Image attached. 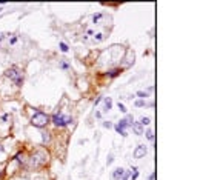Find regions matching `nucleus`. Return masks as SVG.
<instances>
[{
	"label": "nucleus",
	"instance_id": "1",
	"mask_svg": "<svg viewBox=\"0 0 200 180\" xmlns=\"http://www.w3.org/2000/svg\"><path fill=\"white\" fill-rule=\"evenodd\" d=\"M48 120H50V117L46 116L45 113H36L31 118V123L34 126H39V128H43L45 125L48 123Z\"/></svg>",
	"mask_w": 200,
	"mask_h": 180
},
{
	"label": "nucleus",
	"instance_id": "2",
	"mask_svg": "<svg viewBox=\"0 0 200 180\" xmlns=\"http://www.w3.org/2000/svg\"><path fill=\"white\" fill-rule=\"evenodd\" d=\"M5 75L11 80H14L17 85H22V82H23V74H22V71H18L17 68H9V69L5 72Z\"/></svg>",
	"mask_w": 200,
	"mask_h": 180
},
{
	"label": "nucleus",
	"instance_id": "3",
	"mask_svg": "<svg viewBox=\"0 0 200 180\" xmlns=\"http://www.w3.org/2000/svg\"><path fill=\"white\" fill-rule=\"evenodd\" d=\"M52 122H54V125H57V126H65L68 123H71L73 118H71L69 116L62 114V113H55L54 116H52Z\"/></svg>",
	"mask_w": 200,
	"mask_h": 180
},
{
	"label": "nucleus",
	"instance_id": "4",
	"mask_svg": "<svg viewBox=\"0 0 200 180\" xmlns=\"http://www.w3.org/2000/svg\"><path fill=\"white\" fill-rule=\"evenodd\" d=\"M48 160V154L45 151H37L36 154L31 157V165L32 166H39V165H43Z\"/></svg>",
	"mask_w": 200,
	"mask_h": 180
},
{
	"label": "nucleus",
	"instance_id": "5",
	"mask_svg": "<svg viewBox=\"0 0 200 180\" xmlns=\"http://www.w3.org/2000/svg\"><path fill=\"white\" fill-rule=\"evenodd\" d=\"M128 125H129V123H128V120H126V118H125V120H120L119 123L116 125V131L119 132L120 136H123V137H125V136H126V131H125V128H126Z\"/></svg>",
	"mask_w": 200,
	"mask_h": 180
},
{
	"label": "nucleus",
	"instance_id": "6",
	"mask_svg": "<svg viewBox=\"0 0 200 180\" xmlns=\"http://www.w3.org/2000/svg\"><path fill=\"white\" fill-rule=\"evenodd\" d=\"M146 151H148V149H146V146H143V145H140V146H137L134 149V157L135 159H140V157H143L146 154Z\"/></svg>",
	"mask_w": 200,
	"mask_h": 180
},
{
	"label": "nucleus",
	"instance_id": "7",
	"mask_svg": "<svg viewBox=\"0 0 200 180\" xmlns=\"http://www.w3.org/2000/svg\"><path fill=\"white\" fill-rule=\"evenodd\" d=\"M123 174H125V169L117 168V169H114V172H112V179H114V180H120L123 177Z\"/></svg>",
	"mask_w": 200,
	"mask_h": 180
},
{
	"label": "nucleus",
	"instance_id": "8",
	"mask_svg": "<svg viewBox=\"0 0 200 180\" xmlns=\"http://www.w3.org/2000/svg\"><path fill=\"white\" fill-rule=\"evenodd\" d=\"M103 102H105V111H109V109L112 108V100H111V97H105Z\"/></svg>",
	"mask_w": 200,
	"mask_h": 180
},
{
	"label": "nucleus",
	"instance_id": "9",
	"mask_svg": "<svg viewBox=\"0 0 200 180\" xmlns=\"http://www.w3.org/2000/svg\"><path fill=\"white\" fill-rule=\"evenodd\" d=\"M133 129L135 131V134H143V126L140 123H133Z\"/></svg>",
	"mask_w": 200,
	"mask_h": 180
},
{
	"label": "nucleus",
	"instance_id": "10",
	"mask_svg": "<svg viewBox=\"0 0 200 180\" xmlns=\"http://www.w3.org/2000/svg\"><path fill=\"white\" fill-rule=\"evenodd\" d=\"M102 19H103V14H96V16L92 17V22L96 25H102Z\"/></svg>",
	"mask_w": 200,
	"mask_h": 180
},
{
	"label": "nucleus",
	"instance_id": "11",
	"mask_svg": "<svg viewBox=\"0 0 200 180\" xmlns=\"http://www.w3.org/2000/svg\"><path fill=\"white\" fill-rule=\"evenodd\" d=\"M119 74H120V69H112V71H109V77H117Z\"/></svg>",
	"mask_w": 200,
	"mask_h": 180
},
{
	"label": "nucleus",
	"instance_id": "12",
	"mask_svg": "<svg viewBox=\"0 0 200 180\" xmlns=\"http://www.w3.org/2000/svg\"><path fill=\"white\" fill-rule=\"evenodd\" d=\"M146 137H148V140H154V132H152V129L146 131Z\"/></svg>",
	"mask_w": 200,
	"mask_h": 180
},
{
	"label": "nucleus",
	"instance_id": "13",
	"mask_svg": "<svg viewBox=\"0 0 200 180\" xmlns=\"http://www.w3.org/2000/svg\"><path fill=\"white\" fill-rule=\"evenodd\" d=\"M96 36H97V37H94V42H102V40L105 39V37H103V34H102V32H100V34H96Z\"/></svg>",
	"mask_w": 200,
	"mask_h": 180
},
{
	"label": "nucleus",
	"instance_id": "14",
	"mask_svg": "<svg viewBox=\"0 0 200 180\" xmlns=\"http://www.w3.org/2000/svg\"><path fill=\"white\" fill-rule=\"evenodd\" d=\"M135 106H139V108H142V106H146V102H145V100H137V102H135Z\"/></svg>",
	"mask_w": 200,
	"mask_h": 180
},
{
	"label": "nucleus",
	"instance_id": "15",
	"mask_svg": "<svg viewBox=\"0 0 200 180\" xmlns=\"http://www.w3.org/2000/svg\"><path fill=\"white\" fill-rule=\"evenodd\" d=\"M149 122H151V120H149L148 117H143L142 120H140V125H142V126H143V125H149Z\"/></svg>",
	"mask_w": 200,
	"mask_h": 180
},
{
	"label": "nucleus",
	"instance_id": "16",
	"mask_svg": "<svg viewBox=\"0 0 200 180\" xmlns=\"http://www.w3.org/2000/svg\"><path fill=\"white\" fill-rule=\"evenodd\" d=\"M133 171H134V172H133V175H131V179H133V180H135V179H137V175H139V172H137V168L134 166V168H133Z\"/></svg>",
	"mask_w": 200,
	"mask_h": 180
},
{
	"label": "nucleus",
	"instance_id": "17",
	"mask_svg": "<svg viewBox=\"0 0 200 180\" xmlns=\"http://www.w3.org/2000/svg\"><path fill=\"white\" fill-rule=\"evenodd\" d=\"M60 49H62L63 52H68V45H66V43H63V42H62V43H60Z\"/></svg>",
	"mask_w": 200,
	"mask_h": 180
},
{
	"label": "nucleus",
	"instance_id": "18",
	"mask_svg": "<svg viewBox=\"0 0 200 180\" xmlns=\"http://www.w3.org/2000/svg\"><path fill=\"white\" fill-rule=\"evenodd\" d=\"M117 106H119V109L122 111V113H126V108H125V105H123V103L119 102V105H117Z\"/></svg>",
	"mask_w": 200,
	"mask_h": 180
},
{
	"label": "nucleus",
	"instance_id": "19",
	"mask_svg": "<svg viewBox=\"0 0 200 180\" xmlns=\"http://www.w3.org/2000/svg\"><path fill=\"white\" fill-rule=\"evenodd\" d=\"M137 95H139V97H142V99L148 97V94H146V93H143V91H139V93H137Z\"/></svg>",
	"mask_w": 200,
	"mask_h": 180
},
{
	"label": "nucleus",
	"instance_id": "20",
	"mask_svg": "<svg viewBox=\"0 0 200 180\" xmlns=\"http://www.w3.org/2000/svg\"><path fill=\"white\" fill-rule=\"evenodd\" d=\"M103 126H105V128H111L112 123H111V122H103Z\"/></svg>",
	"mask_w": 200,
	"mask_h": 180
},
{
	"label": "nucleus",
	"instance_id": "21",
	"mask_svg": "<svg viewBox=\"0 0 200 180\" xmlns=\"http://www.w3.org/2000/svg\"><path fill=\"white\" fill-rule=\"evenodd\" d=\"M50 140V136H48V132H43V142H48Z\"/></svg>",
	"mask_w": 200,
	"mask_h": 180
},
{
	"label": "nucleus",
	"instance_id": "22",
	"mask_svg": "<svg viewBox=\"0 0 200 180\" xmlns=\"http://www.w3.org/2000/svg\"><path fill=\"white\" fill-rule=\"evenodd\" d=\"M68 66H69V65H68V63H65V62H62V63H60V68H63V69H66Z\"/></svg>",
	"mask_w": 200,
	"mask_h": 180
},
{
	"label": "nucleus",
	"instance_id": "23",
	"mask_svg": "<svg viewBox=\"0 0 200 180\" xmlns=\"http://www.w3.org/2000/svg\"><path fill=\"white\" fill-rule=\"evenodd\" d=\"M109 163H112V156L108 157V165H109Z\"/></svg>",
	"mask_w": 200,
	"mask_h": 180
},
{
	"label": "nucleus",
	"instance_id": "24",
	"mask_svg": "<svg viewBox=\"0 0 200 180\" xmlns=\"http://www.w3.org/2000/svg\"><path fill=\"white\" fill-rule=\"evenodd\" d=\"M0 152H3V148H2V145H0Z\"/></svg>",
	"mask_w": 200,
	"mask_h": 180
},
{
	"label": "nucleus",
	"instance_id": "25",
	"mask_svg": "<svg viewBox=\"0 0 200 180\" xmlns=\"http://www.w3.org/2000/svg\"><path fill=\"white\" fill-rule=\"evenodd\" d=\"M0 11H2V8H0Z\"/></svg>",
	"mask_w": 200,
	"mask_h": 180
}]
</instances>
